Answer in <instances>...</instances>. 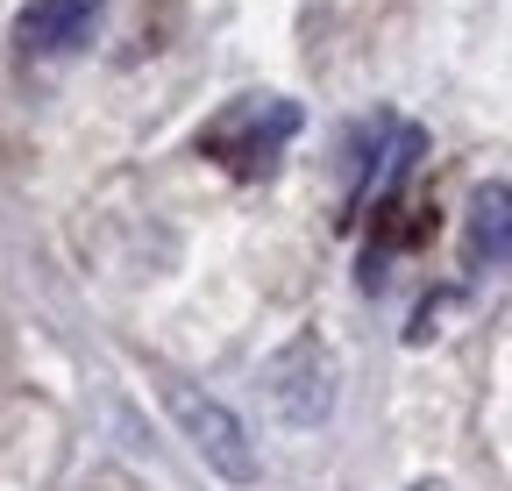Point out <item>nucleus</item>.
Segmentation results:
<instances>
[{
    "mask_svg": "<svg viewBox=\"0 0 512 491\" xmlns=\"http://www.w3.org/2000/svg\"><path fill=\"white\" fill-rule=\"evenodd\" d=\"M107 15V0H29L15 15V43L29 57H64V50H86L93 29Z\"/></svg>",
    "mask_w": 512,
    "mask_h": 491,
    "instance_id": "nucleus-4",
    "label": "nucleus"
},
{
    "mask_svg": "<svg viewBox=\"0 0 512 491\" xmlns=\"http://www.w3.org/2000/svg\"><path fill=\"white\" fill-rule=\"evenodd\" d=\"M164 413H171V427L185 435V449L200 456L221 484H256V442H249V427L235 420V406H221L214 392H200V385H164Z\"/></svg>",
    "mask_w": 512,
    "mask_h": 491,
    "instance_id": "nucleus-2",
    "label": "nucleus"
},
{
    "mask_svg": "<svg viewBox=\"0 0 512 491\" xmlns=\"http://www.w3.org/2000/svg\"><path fill=\"white\" fill-rule=\"evenodd\" d=\"M413 491H448V484H413Z\"/></svg>",
    "mask_w": 512,
    "mask_h": 491,
    "instance_id": "nucleus-8",
    "label": "nucleus"
},
{
    "mask_svg": "<svg viewBox=\"0 0 512 491\" xmlns=\"http://www.w3.org/2000/svg\"><path fill=\"white\" fill-rule=\"evenodd\" d=\"M463 264L470 271H505L512 264V186L484 178L463 207Z\"/></svg>",
    "mask_w": 512,
    "mask_h": 491,
    "instance_id": "nucleus-5",
    "label": "nucleus"
},
{
    "mask_svg": "<svg viewBox=\"0 0 512 491\" xmlns=\"http://www.w3.org/2000/svg\"><path fill=\"white\" fill-rule=\"evenodd\" d=\"M264 399L285 427H328L335 406H342V363L320 335H292L271 363H264Z\"/></svg>",
    "mask_w": 512,
    "mask_h": 491,
    "instance_id": "nucleus-1",
    "label": "nucleus"
},
{
    "mask_svg": "<svg viewBox=\"0 0 512 491\" xmlns=\"http://www.w3.org/2000/svg\"><path fill=\"white\" fill-rule=\"evenodd\" d=\"M420 150H427V136L413 129V121H392V143L370 157V178H363V200H356V207H384V200H392L406 178H413Z\"/></svg>",
    "mask_w": 512,
    "mask_h": 491,
    "instance_id": "nucleus-6",
    "label": "nucleus"
},
{
    "mask_svg": "<svg viewBox=\"0 0 512 491\" xmlns=\"http://www.w3.org/2000/svg\"><path fill=\"white\" fill-rule=\"evenodd\" d=\"M292 136H299V107L292 100H271V93H249L221 121L200 129V150L207 157H228L235 171H256V164H271Z\"/></svg>",
    "mask_w": 512,
    "mask_h": 491,
    "instance_id": "nucleus-3",
    "label": "nucleus"
},
{
    "mask_svg": "<svg viewBox=\"0 0 512 491\" xmlns=\"http://www.w3.org/2000/svg\"><path fill=\"white\" fill-rule=\"evenodd\" d=\"M456 306H463V292H427V299L413 306V321H406V342H413V349H427V342L441 335V321L456 314Z\"/></svg>",
    "mask_w": 512,
    "mask_h": 491,
    "instance_id": "nucleus-7",
    "label": "nucleus"
}]
</instances>
